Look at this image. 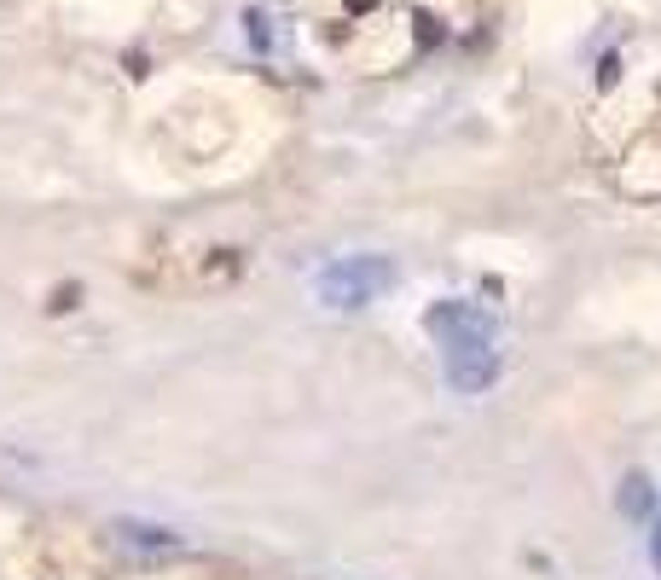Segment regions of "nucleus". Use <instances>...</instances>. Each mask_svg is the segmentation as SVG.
Here are the masks:
<instances>
[{
  "label": "nucleus",
  "mask_w": 661,
  "mask_h": 580,
  "mask_svg": "<svg viewBox=\"0 0 661 580\" xmlns=\"http://www.w3.org/2000/svg\"><path fill=\"white\" fill-rule=\"evenodd\" d=\"M395 285V261L389 256H337L330 268L313 279V296L325 308H366Z\"/></svg>",
  "instance_id": "nucleus-1"
},
{
  "label": "nucleus",
  "mask_w": 661,
  "mask_h": 580,
  "mask_svg": "<svg viewBox=\"0 0 661 580\" xmlns=\"http://www.w3.org/2000/svg\"><path fill=\"white\" fill-rule=\"evenodd\" d=\"M423 331H430L441 349H459V342H493V320L470 302H435L423 313Z\"/></svg>",
  "instance_id": "nucleus-2"
},
{
  "label": "nucleus",
  "mask_w": 661,
  "mask_h": 580,
  "mask_svg": "<svg viewBox=\"0 0 661 580\" xmlns=\"http://www.w3.org/2000/svg\"><path fill=\"white\" fill-rule=\"evenodd\" d=\"M441 360H447V383L459 389V395H482V389L499 383L493 342H459V349H441Z\"/></svg>",
  "instance_id": "nucleus-3"
},
{
  "label": "nucleus",
  "mask_w": 661,
  "mask_h": 580,
  "mask_svg": "<svg viewBox=\"0 0 661 580\" xmlns=\"http://www.w3.org/2000/svg\"><path fill=\"white\" fill-rule=\"evenodd\" d=\"M117 540L134 545V552H175L180 545V534H168V528H157V523H117Z\"/></svg>",
  "instance_id": "nucleus-4"
},
{
  "label": "nucleus",
  "mask_w": 661,
  "mask_h": 580,
  "mask_svg": "<svg viewBox=\"0 0 661 580\" xmlns=\"http://www.w3.org/2000/svg\"><path fill=\"white\" fill-rule=\"evenodd\" d=\"M615 505H621V516H638V523H644V516L656 511V488H650V476H626Z\"/></svg>",
  "instance_id": "nucleus-5"
},
{
  "label": "nucleus",
  "mask_w": 661,
  "mask_h": 580,
  "mask_svg": "<svg viewBox=\"0 0 661 580\" xmlns=\"http://www.w3.org/2000/svg\"><path fill=\"white\" fill-rule=\"evenodd\" d=\"M244 36H249V46H261V53L273 46V29H267V12H256V6L244 12Z\"/></svg>",
  "instance_id": "nucleus-6"
},
{
  "label": "nucleus",
  "mask_w": 661,
  "mask_h": 580,
  "mask_svg": "<svg viewBox=\"0 0 661 580\" xmlns=\"http://www.w3.org/2000/svg\"><path fill=\"white\" fill-rule=\"evenodd\" d=\"M615 76H621V58L609 53V58H604V70H597V82H604V87H615Z\"/></svg>",
  "instance_id": "nucleus-7"
},
{
  "label": "nucleus",
  "mask_w": 661,
  "mask_h": 580,
  "mask_svg": "<svg viewBox=\"0 0 661 580\" xmlns=\"http://www.w3.org/2000/svg\"><path fill=\"white\" fill-rule=\"evenodd\" d=\"M650 563H656V575H661V528L650 534Z\"/></svg>",
  "instance_id": "nucleus-8"
},
{
  "label": "nucleus",
  "mask_w": 661,
  "mask_h": 580,
  "mask_svg": "<svg viewBox=\"0 0 661 580\" xmlns=\"http://www.w3.org/2000/svg\"><path fill=\"white\" fill-rule=\"evenodd\" d=\"M349 12H371V0H349Z\"/></svg>",
  "instance_id": "nucleus-9"
}]
</instances>
